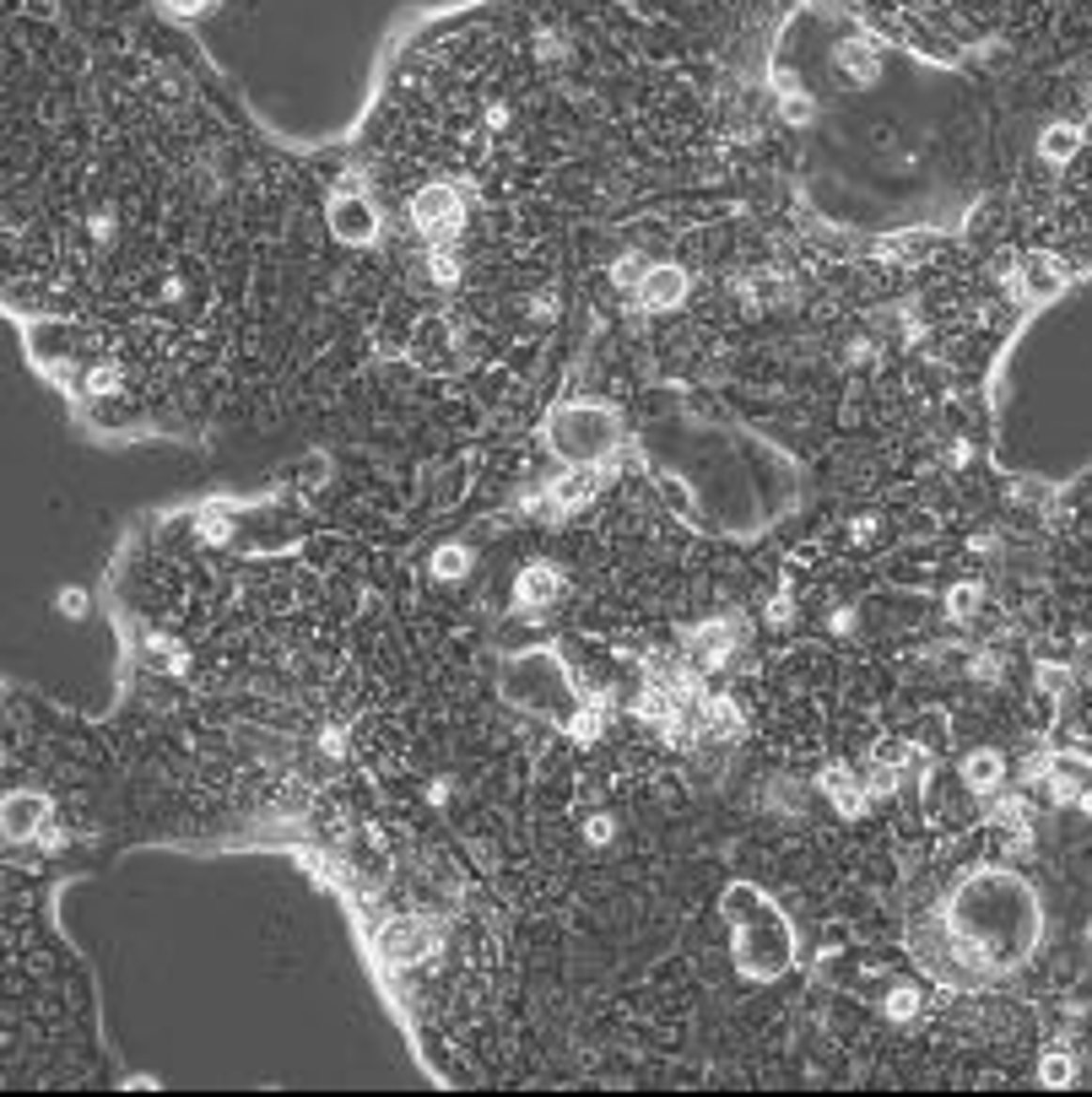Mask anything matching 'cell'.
I'll use <instances>...</instances> for the list:
<instances>
[{"instance_id":"1","label":"cell","mask_w":1092,"mask_h":1097,"mask_svg":"<svg viewBox=\"0 0 1092 1097\" xmlns=\"http://www.w3.org/2000/svg\"><path fill=\"white\" fill-rule=\"evenodd\" d=\"M785 957H789V930H785V919H773V914H763L752 930H741V963L752 973H773V968H785Z\"/></svg>"},{"instance_id":"2","label":"cell","mask_w":1092,"mask_h":1097,"mask_svg":"<svg viewBox=\"0 0 1092 1097\" xmlns=\"http://www.w3.org/2000/svg\"><path fill=\"white\" fill-rule=\"evenodd\" d=\"M412 222L422 233H455L460 227V190L455 184H428L412 200Z\"/></svg>"},{"instance_id":"3","label":"cell","mask_w":1092,"mask_h":1097,"mask_svg":"<svg viewBox=\"0 0 1092 1097\" xmlns=\"http://www.w3.org/2000/svg\"><path fill=\"white\" fill-rule=\"evenodd\" d=\"M330 222H335V233L347 238V243H368L373 238V206L363 200L357 190H341L335 195V206H330Z\"/></svg>"},{"instance_id":"4","label":"cell","mask_w":1092,"mask_h":1097,"mask_svg":"<svg viewBox=\"0 0 1092 1097\" xmlns=\"http://www.w3.org/2000/svg\"><path fill=\"white\" fill-rule=\"evenodd\" d=\"M638 298H644V308H677V303L687 298V271H677V265H655V271H644Z\"/></svg>"},{"instance_id":"5","label":"cell","mask_w":1092,"mask_h":1097,"mask_svg":"<svg viewBox=\"0 0 1092 1097\" xmlns=\"http://www.w3.org/2000/svg\"><path fill=\"white\" fill-rule=\"evenodd\" d=\"M49 817V800L44 795H6V838H27V833H39V822Z\"/></svg>"},{"instance_id":"6","label":"cell","mask_w":1092,"mask_h":1097,"mask_svg":"<svg viewBox=\"0 0 1092 1097\" xmlns=\"http://www.w3.org/2000/svg\"><path fill=\"white\" fill-rule=\"evenodd\" d=\"M1060 287H1066V271H1060L1049 255H1033L1022 265V298L1049 303V298H1060Z\"/></svg>"},{"instance_id":"7","label":"cell","mask_w":1092,"mask_h":1097,"mask_svg":"<svg viewBox=\"0 0 1092 1097\" xmlns=\"http://www.w3.org/2000/svg\"><path fill=\"white\" fill-rule=\"evenodd\" d=\"M822 795H828L844 817H860V811H866V795H860V784L850 778V768H828V774H822Z\"/></svg>"},{"instance_id":"8","label":"cell","mask_w":1092,"mask_h":1097,"mask_svg":"<svg viewBox=\"0 0 1092 1097\" xmlns=\"http://www.w3.org/2000/svg\"><path fill=\"white\" fill-rule=\"evenodd\" d=\"M514 595H520V605H530V611L546 605V601H557V568H530Z\"/></svg>"},{"instance_id":"9","label":"cell","mask_w":1092,"mask_h":1097,"mask_svg":"<svg viewBox=\"0 0 1092 1097\" xmlns=\"http://www.w3.org/2000/svg\"><path fill=\"white\" fill-rule=\"evenodd\" d=\"M962 778H968V790H995V784H1001V757L974 752L968 762H962Z\"/></svg>"},{"instance_id":"10","label":"cell","mask_w":1092,"mask_h":1097,"mask_svg":"<svg viewBox=\"0 0 1092 1097\" xmlns=\"http://www.w3.org/2000/svg\"><path fill=\"white\" fill-rule=\"evenodd\" d=\"M703 719H709L714 730H725V735L741 730V713H736V703H730V697H709V692H703Z\"/></svg>"},{"instance_id":"11","label":"cell","mask_w":1092,"mask_h":1097,"mask_svg":"<svg viewBox=\"0 0 1092 1097\" xmlns=\"http://www.w3.org/2000/svg\"><path fill=\"white\" fill-rule=\"evenodd\" d=\"M979 601H984V589H979V584H958V589L946 595V611H952L958 622H968V617H974V605H979Z\"/></svg>"},{"instance_id":"12","label":"cell","mask_w":1092,"mask_h":1097,"mask_svg":"<svg viewBox=\"0 0 1092 1097\" xmlns=\"http://www.w3.org/2000/svg\"><path fill=\"white\" fill-rule=\"evenodd\" d=\"M1070 1076H1076V1065H1070L1066 1055H1049L1044 1065H1038V1081H1044V1087H1066Z\"/></svg>"},{"instance_id":"13","label":"cell","mask_w":1092,"mask_h":1097,"mask_svg":"<svg viewBox=\"0 0 1092 1097\" xmlns=\"http://www.w3.org/2000/svg\"><path fill=\"white\" fill-rule=\"evenodd\" d=\"M1070 151H1076V130H1070V125H1054V130L1044 135V157H1054V163H1060V157H1070Z\"/></svg>"},{"instance_id":"14","label":"cell","mask_w":1092,"mask_h":1097,"mask_svg":"<svg viewBox=\"0 0 1092 1097\" xmlns=\"http://www.w3.org/2000/svg\"><path fill=\"white\" fill-rule=\"evenodd\" d=\"M844 71H860V76H871L876 71V55H871V43H844Z\"/></svg>"},{"instance_id":"15","label":"cell","mask_w":1092,"mask_h":1097,"mask_svg":"<svg viewBox=\"0 0 1092 1097\" xmlns=\"http://www.w3.org/2000/svg\"><path fill=\"white\" fill-rule=\"evenodd\" d=\"M887 1011H893L897 1022H909V1016L919 1011V995L914 990H893V995H887Z\"/></svg>"},{"instance_id":"16","label":"cell","mask_w":1092,"mask_h":1097,"mask_svg":"<svg viewBox=\"0 0 1092 1097\" xmlns=\"http://www.w3.org/2000/svg\"><path fill=\"white\" fill-rule=\"evenodd\" d=\"M433 568L444 573V579H455V573H465V552H460V546H444V552L433 557Z\"/></svg>"},{"instance_id":"17","label":"cell","mask_w":1092,"mask_h":1097,"mask_svg":"<svg viewBox=\"0 0 1092 1097\" xmlns=\"http://www.w3.org/2000/svg\"><path fill=\"white\" fill-rule=\"evenodd\" d=\"M785 119H789V125H806V119H811V103L795 92V86L785 92Z\"/></svg>"},{"instance_id":"18","label":"cell","mask_w":1092,"mask_h":1097,"mask_svg":"<svg viewBox=\"0 0 1092 1097\" xmlns=\"http://www.w3.org/2000/svg\"><path fill=\"white\" fill-rule=\"evenodd\" d=\"M114 384H119V373H114V368H98V373H92V379H87V389H92V395H109Z\"/></svg>"},{"instance_id":"19","label":"cell","mask_w":1092,"mask_h":1097,"mask_svg":"<svg viewBox=\"0 0 1092 1097\" xmlns=\"http://www.w3.org/2000/svg\"><path fill=\"white\" fill-rule=\"evenodd\" d=\"M428 265H433V281H444V287H449V281L460 276V271H455V259H449V255H433Z\"/></svg>"},{"instance_id":"20","label":"cell","mask_w":1092,"mask_h":1097,"mask_svg":"<svg viewBox=\"0 0 1092 1097\" xmlns=\"http://www.w3.org/2000/svg\"><path fill=\"white\" fill-rule=\"evenodd\" d=\"M168 6H174V11H184V17H190V11H200V6H206V0H168Z\"/></svg>"}]
</instances>
